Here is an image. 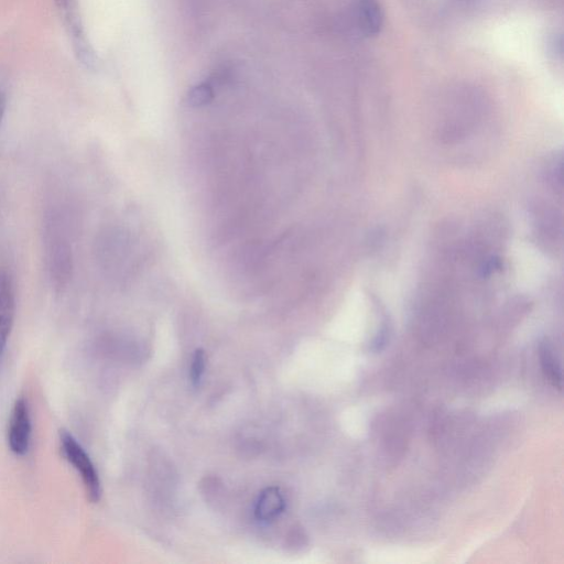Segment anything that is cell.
<instances>
[{
  "label": "cell",
  "mask_w": 564,
  "mask_h": 564,
  "mask_svg": "<svg viewBox=\"0 0 564 564\" xmlns=\"http://www.w3.org/2000/svg\"><path fill=\"white\" fill-rule=\"evenodd\" d=\"M7 108V95L5 90L0 86V128H2Z\"/></svg>",
  "instance_id": "cell-11"
},
{
  "label": "cell",
  "mask_w": 564,
  "mask_h": 564,
  "mask_svg": "<svg viewBox=\"0 0 564 564\" xmlns=\"http://www.w3.org/2000/svg\"><path fill=\"white\" fill-rule=\"evenodd\" d=\"M357 25L367 37L379 34L383 27V12L377 0H357L355 7Z\"/></svg>",
  "instance_id": "cell-6"
},
{
  "label": "cell",
  "mask_w": 564,
  "mask_h": 564,
  "mask_svg": "<svg viewBox=\"0 0 564 564\" xmlns=\"http://www.w3.org/2000/svg\"><path fill=\"white\" fill-rule=\"evenodd\" d=\"M53 2L56 4L64 28L67 30L74 56L85 68L94 70L97 58L88 36H86L78 0H53Z\"/></svg>",
  "instance_id": "cell-3"
},
{
  "label": "cell",
  "mask_w": 564,
  "mask_h": 564,
  "mask_svg": "<svg viewBox=\"0 0 564 564\" xmlns=\"http://www.w3.org/2000/svg\"><path fill=\"white\" fill-rule=\"evenodd\" d=\"M540 361L542 372H544L546 378L551 383V385L559 390L562 388V374L561 367L556 360L555 355L550 349L548 344H542L540 346Z\"/></svg>",
  "instance_id": "cell-8"
},
{
  "label": "cell",
  "mask_w": 564,
  "mask_h": 564,
  "mask_svg": "<svg viewBox=\"0 0 564 564\" xmlns=\"http://www.w3.org/2000/svg\"><path fill=\"white\" fill-rule=\"evenodd\" d=\"M206 368V354L203 350L194 352L190 366V381L194 387L200 386Z\"/></svg>",
  "instance_id": "cell-10"
},
{
  "label": "cell",
  "mask_w": 564,
  "mask_h": 564,
  "mask_svg": "<svg viewBox=\"0 0 564 564\" xmlns=\"http://www.w3.org/2000/svg\"><path fill=\"white\" fill-rule=\"evenodd\" d=\"M285 508L286 500L279 488L267 487L258 497L255 516L259 522L270 523L284 513Z\"/></svg>",
  "instance_id": "cell-7"
},
{
  "label": "cell",
  "mask_w": 564,
  "mask_h": 564,
  "mask_svg": "<svg viewBox=\"0 0 564 564\" xmlns=\"http://www.w3.org/2000/svg\"><path fill=\"white\" fill-rule=\"evenodd\" d=\"M60 449L75 471L81 476L86 495L92 503H99L102 497V484L90 455L69 431L60 432Z\"/></svg>",
  "instance_id": "cell-2"
},
{
  "label": "cell",
  "mask_w": 564,
  "mask_h": 564,
  "mask_svg": "<svg viewBox=\"0 0 564 564\" xmlns=\"http://www.w3.org/2000/svg\"><path fill=\"white\" fill-rule=\"evenodd\" d=\"M214 99L213 86L209 82L193 86L189 91L187 101L192 107H202L210 104Z\"/></svg>",
  "instance_id": "cell-9"
},
{
  "label": "cell",
  "mask_w": 564,
  "mask_h": 564,
  "mask_svg": "<svg viewBox=\"0 0 564 564\" xmlns=\"http://www.w3.org/2000/svg\"><path fill=\"white\" fill-rule=\"evenodd\" d=\"M31 431V417L27 400L19 398L10 414L7 437L10 451L18 457H24L28 453Z\"/></svg>",
  "instance_id": "cell-4"
},
{
  "label": "cell",
  "mask_w": 564,
  "mask_h": 564,
  "mask_svg": "<svg viewBox=\"0 0 564 564\" xmlns=\"http://www.w3.org/2000/svg\"><path fill=\"white\" fill-rule=\"evenodd\" d=\"M16 307L14 280L6 270H0V359L14 328Z\"/></svg>",
  "instance_id": "cell-5"
},
{
  "label": "cell",
  "mask_w": 564,
  "mask_h": 564,
  "mask_svg": "<svg viewBox=\"0 0 564 564\" xmlns=\"http://www.w3.org/2000/svg\"><path fill=\"white\" fill-rule=\"evenodd\" d=\"M43 253L51 286L67 289L74 273V249L71 214L62 205L47 210L43 222Z\"/></svg>",
  "instance_id": "cell-1"
}]
</instances>
